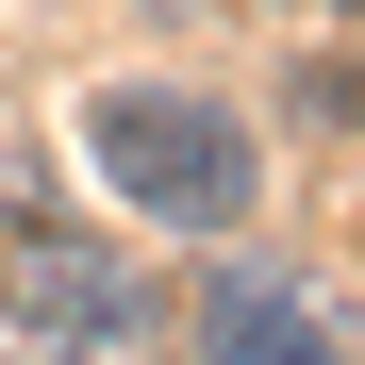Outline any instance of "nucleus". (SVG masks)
Segmentation results:
<instances>
[{
    "label": "nucleus",
    "instance_id": "f03ea898",
    "mask_svg": "<svg viewBox=\"0 0 365 365\" xmlns=\"http://www.w3.org/2000/svg\"><path fill=\"white\" fill-rule=\"evenodd\" d=\"M200 365H349V349L316 332V299H299L282 266H216V299H200Z\"/></svg>",
    "mask_w": 365,
    "mask_h": 365
},
{
    "label": "nucleus",
    "instance_id": "7ed1b4c3",
    "mask_svg": "<svg viewBox=\"0 0 365 365\" xmlns=\"http://www.w3.org/2000/svg\"><path fill=\"white\" fill-rule=\"evenodd\" d=\"M0 299H17V316H50V332H133V316H150V299H133V266L67 250V232H34V250L0 266Z\"/></svg>",
    "mask_w": 365,
    "mask_h": 365
},
{
    "label": "nucleus",
    "instance_id": "20e7f679",
    "mask_svg": "<svg viewBox=\"0 0 365 365\" xmlns=\"http://www.w3.org/2000/svg\"><path fill=\"white\" fill-rule=\"evenodd\" d=\"M0 365H17V349H0Z\"/></svg>",
    "mask_w": 365,
    "mask_h": 365
},
{
    "label": "nucleus",
    "instance_id": "f257e3e1",
    "mask_svg": "<svg viewBox=\"0 0 365 365\" xmlns=\"http://www.w3.org/2000/svg\"><path fill=\"white\" fill-rule=\"evenodd\" d=\"M83 166H100L133 216H166V232H232L250 182H266L250 133H232L200 83H100V100H83Z\"/></svg>",
    "mask_w": 365,
    "mask_h": 365
}]
</instances>
